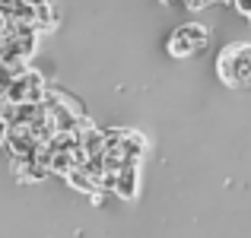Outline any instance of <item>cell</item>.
I'll return each mask as SVG.
<instances>
[{
  "label": "cell",
  "instance_id": "1",
  "mask_svg": "<svg viewBox=\"0 0 251 238\" xmlns=\"http://www.w3.org/2000/svg\"><path fill=\"white\" fill-rule=\"evenodd\" d=\"M216 73L229 89H248L251 86V45L235 42L226 45L216 57Z\"/></svg>",
  "mask_w": 251,
  "mask_h": 238
},
{
  "label": "cell",
  "instance_id": "2",
  "mask_svg": "<svg viewBox=\"0 0 251 238\" xmlns=\"http://www.w3.org/2000/svg\"><path fill=\"white\" fill-rule=\"evenodd\" d=\"M207 42H210L207 25L184 23V25H178V29L169 35V45H166V48H169L172 57H191L194 51H203V48H207Z\"/></svg>",
  "mask_w": 251,
  "mask_h": 238
},
{
  "label": "cell",
  "instance_id": "3",
  "mask_svg": "<svg viewBox=\"0 0 251 238\" xmlns=\"http://www.w3.org/2000/svg\"><path fill=\"white\" fill-rule=\"evenodd\" d=\"M118 159L124 165H140L143 156H147V137L137 134V130H127L121 127V140H118Z\"/></svg>",
  "mask_w": 251,
  "mask_h": 238
},
{
  "label": "cell",
  "instance_id": "4",
  "mask_svg": "<svg viewBox=\"0 0 251 238\" xmlns=\"http://www.w3.org/2000/svg\"><path fill=\"white\" fill-rule=\"evenodd\" d=\"M111 194L124 197V200H137L140 197V165H121L111 175Z\"/></svg>",
  "mask_w": 251,
  "mask_h": 238
},
{
  "label": "cell",
  "instance_id": "5",
  "mask_svg": "<svg viewBox=\"0 0 251 238\" xmlns=\"http://www.w3.org/2000/svg\"><path fill=\"white\" fill-rule=\"evenodd\" d=\"M13 175H16V181H42V178H48V171L35 159H13Z\"/></svg>",
  "mask_w": 251,
  "mask_h": 238
},
{
  "label": "cell",
  "instance_id": "6",
  "mask_svg": "<svg viewBox=\"0 0 251 238\" xmlns=\"http://www.w3.org/2000/svg\"><path fill=\"white\" fill-rule=\"evenodd\" d=\"M64 178H67V184H70V188H74V190H80V194H86V197H89V194H96V190H99V188H96V181H92L89 175H83L80 168H70Z\"/></svg>",
  "mask_w": 251,
  "mask_h": 238
},
{
  "label": "cell",
  "instance_id": "7",
  "mask_svg": "<svg viewBox=\"0 0 251 238\" xmlns=\"http://www.w3.org/2000/svg\"><path fill=\"white\" fill-rule=\"evenodd\" d=\"M235 3V10L242 13V16H251V0H232Z\"/></svg>",
  "mask_w": 251,
  "mask_h": 238
},
{
  "label": "cell",
  "instance_id": "8",
  "mask_svg": "<svg viewBox=\"0 0 251 238\" xmlns=\"http://www.w3.org/2000/svg\"><path fill=\"white\" fill-rule=\"evenodd\" d=\"M184 6H188V10H203V6H210L207 0H181Z\"/></svg>",
  "mask_w": 251,
  "mask_h": 238
},
{
  "label": "cell",
  "instance_id": "9",
  "mask_svg": "<svg viewBox=\"0 0 251 238\" xmlns=\"http://www.w3.org/2000/svg\"><path fill=\"white\" fill-rule=\"evenodd\" d=\"M89 203H92V207H102V203H105V190H96V194H89Z\"/></svg>",
  "mask_w": 251,
  "mask_h": 238
},
{
  "label": "cell",
  "instance_id": "10",
  "mask_svg": "<svg viewBox=\"0 0 251 238\" xmlns=\"http://www.w3.org/2000/svg\"><path fill=\"white\" fill-rule=\"evenodd\" d=\"M3 137H6V121L0 118V143H3Z\"/></svg>",
  "mask_w": 251,
  "mask_h": 238
}]
</instances>
